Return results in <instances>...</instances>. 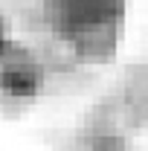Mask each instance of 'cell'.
<instances>
[{
  "label": "cell",
  "mask_w": 148,
  "mask_h": 151,
  "mask_svg": "<svg viewBox=\"0 0 148 151\" xmlns=\"http://www.w3.org/2000/svg\"><path fill=\"white\" fill-rule=\"evenodd\" d=\"M3 87L12 96H32L38 90V76H35V70H29V67L15 64L12 70L3 73Z\"/></svg>",
  "instance_id": "obj_2"
},
{
  "label": "cell",
  "mask_w": 148,
  "mask_h": 151,
  "mask_svg": "<svg viewBox=\"0 0 148 151\" xmlns=\"http://www.w3.org/2000/svg\"><path fill=\"white\" fill-rule=\"evenodd\" d=\"M12 41H9V32H6V23L0 20V58H9L12 55Z\"/></svg>",
  "instance_id": "obj_3"
},
{
  "label": "cell",
  "mask_w": 148,
  "mask_h": 151,
  "mask_svg": "<svg viewBox=\"0 0 148 151\" xmlns=\"http://www.w3.org/2000/svg\"><path fill=\"white\" fill-rule=\"evenodd\" d=\"M119 12V0H52L55 29L81 52H96L108 44Z\"/></svg>",
  "instance_id": "obj_1"
}]
</instances>
